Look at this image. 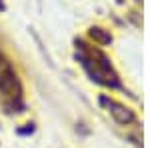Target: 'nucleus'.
Masks as SVG:
<instances>
[{
  "instance_id": "1",
  "label": "nucleus",
  "mask_w": 150,
  "mask_h": 148,
  "mask_svg": "<svg viewBox=\"0 0 150 148\" xmlns=\"http://www.w3.org/2000/svg\"><path fill=\"white\" fill-rule=\"evenodd\" d=\"M0 92L6 96V98H20V86H18V80L14 70L10 68V64L0 56Z\"/></svg>"
}]
</instances>
